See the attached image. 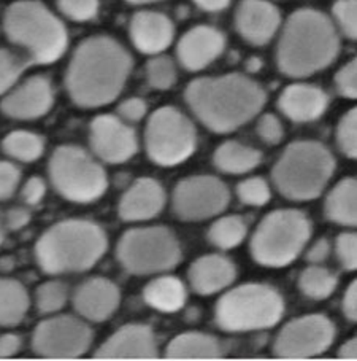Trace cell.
Returning a JSON list of instances; mask_svg holds the SVG:
<instances>
[{"label":"cell","mask_w":357,"mask_h":361,"mask_svg":"<svg viewBox=\"0 0 357 361\" xmlns=\"http://www.w3.org/2000/svg\"><path fill=\"white\" fill-rule=\"evenodd\" d=\"M299 288L311 300H325L337 288V277L325 267L311 266L299 277Z\"/></svg>","instance_id":"cell-31"},{"label":"cell","mask_w":357,"mask_h":361,"mask_svg":"<svg viewBox=\"0 0 357 361\" xmlns=\"http://www.w3.org/2000/svg\"><path fill=\"white\" fill-rule=\"evenodd\" d=\"M121 301L118 286L108 279L96 277L78 286L73 296L77 312L91 322H105L116 312Z\"/></svg>","instance_id":"cell-20"},{"label":"cell","mask_w":357,"mask_h":361,"mask_svg":"<svg viewBox=\"0 0 357 361\" xmlns=\"http://www.w3.org/2000/svg\"><path fill=\"white\" fill-rule=\"evenodd\" d=\"M92 344L91 328L70 315H61L35 328L32 347L43 358L70 360L84 355Z\"/></svg>","instance_id":"cell-12"},{"label":"cell","mask_w":357,"mask_h":361,"mask_svg":"<svg viewBox=\"0 0 357 361\" xmlns=\"http://www.w3.org/2000/svg\"><path fill=\"white\" fill-rule=\"evenodd\" d=\"M278 107L291 121L310 123L319 120L325 114L329 107V96L318 86L296 83L281 92Z\"/></svg>","instance_id":"cell-22"},{"label":"cell","mask_w":357,"mask_h":361,"mask_svg":"<svg viewBox=\"0 0 357 361\" xmlns=\"http://www.w3.org/2000/svg\"><path fill=\"white\" fill-rule=\"evenodd\" d=\"M246 231V223L240 216H224L210 228L208 239L211 244L223 248V250H230L245 239Z\"/></svg>","instance_id":"cell-32"},{"label":"cell","mask_w":357,"mask_h":361,"mask_svg":"<svg viewBox=\"0 0 357 361\" xmlns=\"http://www.w3.org/2000/svg\"><path fill=\"white\" fill-rule=\"evenodd\" d=\"M29 221H30V214L24 209H11L7 214V216H5V226L8 229H13V231L24 228Z\"/></svg>","instance_id":"cell-48"},{"label":"cell","mask_w":357,"mask_h":361,"mask_svg":"<svg viewBox=\"0 0 357 361\" xmlns=\"http://www.w3.org/2000/svg\"><path fill=\"white\" fill-rule=\"evenodd\" d=\"M89 142L92 152L105 163H126L139 150L135 130L121 118L100 115L94 118L89 128Z\"/></svg>","instance_id":"cell-15"},{"label":"cell","mask_w":357,"mask_h":361,"mask_svg":"<svg viewBox=\"0 0 357 361\" xmlns=\"http://www.w3.org/2000/svg\"><path fill=\"white\" fill-rule=\"evenodd\" d=\"M129 4L134 5H142V4H151V2H158V0H126Z\"/></svg>","instance_id":"cell-54"},{"label":"cell","mask_w":357,"mask_h":361,"mask_svg":"<svg viewBox=\"0 0 357 361\" xmlns=\"http://www.w3.org/2000/svg\"><path fill=\"white\" fill-rule=\"evenodd\" d=\"M225 39L221 30L211 26H196L181 37L178 59L186 71L199 72L223 54Z\"/></svg>","instance_id":"cell-19"},{"label":"cell","mask_w":357,"mask_h":361,"mask_svg":"<svg viewBox=\"0 0 357 361\" xmlns=\"http://www.w3.org/2000/svg\"><path fill=\"white\" fill-rule=\"evenodd\" d=\"M68 290L62 282H46L37 290L35 301L40 314H54L64 307Z\"/></svg>","instance_id":"cell-35"},{"label":"cell","mask_w":357,"mask_h":361,"mask_svg":"<svg viewBox=\"0 0 357 361\" xmlns=\"http://www.w3.org/2000/svg\"><path fill=\"white\" fill-rule=\"evenodd\" d=\"M281 13L267 0H242L235 11V27L248 43L262 47L278 32Z\"/></svg>","instance_id":"cell-17"},{"label":"cell","mask_w":357,"mask_h":361,"mask_svg":"<svg viewBox=\"0 0 357 361\" xmlns=\"http://www.w3.org/2000/svg\"><path fill=\"white\" fill-rule=\"evenodd\" d=\"M4 238H5V221L2 219V215H0V244L4 242Z\"/></svg>","instance_id":"cell-53"},{"label":"cell","mask_w":357,"mask_h":361,"mask_svg":"<svg viewBox=\"0 0 357 361\" xmlns=\"http://www.w3.org/2000/svg\"><path fill=\"white\" fill-rule=\"evenodd\" d=\"M99 0H58V7L68 20L84 23L96 18L99 11Z\"/></svg>","instance_id":"cell-39"},{"label":"cell","mask_w":357,"mask_h":361,"mask_svg":"<svg viewBox=\"0 0 357 361\" xmlns=\"http://www.w3.org/2000/svg\"><path fill=\"white\" fill-rule=\"evenodd\" d=\"M21 172L15 164L0 161V201L10 199L20 185Z\"/></svg>","instance_id":"cell-42"},{"label":"cell","mask_w":357,"mask_h":361,"mask_svg":"<svg viewBox=\"0 0 357 361\" xmlns=\"http://www.w3.org/2000/svg\"><path fill=\"white\" fill-rule=\"evenodd\" d=\"M143 296L148 306L164 314L178 312L184 307L187 300L184 283L180 279L170 276L159 277L148 283Z\"/></svg>","instance_id":"cell-26"},{"label":"cell","mask_w":357,"mask_h":361,"mask_svg":"<svg viewBox=\"0 0 357 361\" xmlns=\"http://www.w3.org/2000/svg\"><path fill=\"white\" fill-rule=\"evenodd\" d=\"M283 314L284 301L277 290L262 283H246L218 301L215 319L224 331L242 333L272 328Z\"/></svg>","instance_id":"cell-7"},{"label":"cell","mask_w":357,"mask_h":361,"mask_svg":"<svg viewBox=\"0 0 357 361\" xmlns=\"http://www.w3.org/2000/svg\"><path fill=\"white\" fill-rule=\"evenodd\" d=\"M258 134L268 145H275V143H280L283 140L284 129L277 116L272 114H265L261 116L258 123Z\"/></svg>","instance_id":"cell-43"},{"label":"cell","mask_w":357,"mask_h":361,"mask_svg":"<svg viewBox=\"0 0 357 361\" xmlns=\"http://www.w3.org/2000/svg\"><path fill=\"white\" fill-rule=\"evenodd\" d=\"M335 159L319 142H294L273 167L272 177L281 195L292 201L321 196L334 176Z\"/></svg>","instance_id":"cell-6"},{"label":"cell","mask_w":357,"mask_h":361,"mask_svg":"<svg viewBox=\"0 0 357 361\" xmlns=\"http://www.w3.org/2000/svg\"><path fill=\"white\" fill-rule=\"evenodd\" d=\"M229 190L221 180L197 176L181 180L173 192V210L181 220L199 221L211 219L227 207Z\"/></svg>","instance_id":"cell-14"},{"label":"cell","mask_w":357,"mask_h":361,"mask_svg":"<svg viewBox=\"0 0 357 361\" xmlns=\"http://www.w3.org/2000/svg\"><path fill=\"white\" fill-rule=\"evenodd\" d=\"M175 35L173 23L158 11H139L130 21V39L139 51L159 54L172 45Z\"/></svg>","instance_id":"cell-21"},{"label":"cell","mask_w":357,"mask_h":361,"mask_svg":"<svg viewBox=\"0 0 357 361\" xmlns=\"http://www.w3.org/2000/svg\"><path fill=\"white\" fill-rule=\"evenodd\" d=\"M338 357L342 360H356L357 358V341L356 338L344 342L340 350H338Z\"/></svg>","instance_id":"cell-51"},{"label":"cell","mask_w":357,"mask_h":361,"mask_svg":"<svg viewBox=\"0 0 357 361\" xmlns=\"http://www.w3.org/2000/svg\"><path fill=\"white\" fill-rule=\"evenodd\" d=\"M158 357L154 334L146 325L119 328L96 352V358L104 360H156Z\"/></svg>","instance_id":"cell-18"},{"label":"cell","mask_w":357,"mask_h":361,"mask_svg":"<svg viewBox=\"0 0 357 361\" xmlns=\"http://www.w3.org/2000/svg\"><path fill=\"white\" fill-rule=\"evenodd\" d=\"M335 339V326L324 315H305L281 329L273 352L280 358H311L324 353Z\"/></svg>","instance_id":"cell-13"},{"label":"cell","mask_w":357,"mask_h":361,"mask_svg":"<svg viewBox=\"0 0 357 361\" xmlns=\"http://www.w3.org/2000/svg\"><path fill=\"white\" fill-rule=\"evenodd\" d=\"M311 235V223L300 210H275L256 229L251 255L262 266L283 267L296 261Z\"/></svg>","instance_id":"cell-8"},{"label":"cell","mask_w":357,"mask_h":361,"mask_svg":"<svg viewBox=\"0 0 357 361\" xmlns=\"http://www.w3.org/2000/svg\"><path fill=\"white\" fill-rule=\"evenodd\" d=\"M335 86L338 92L346 99L357 97V61L353 59L344 64L335 75Z\"/></svg>","instance_id":"cell-41"},{"label":"cell","mask_w":357,"mask_h":361,"mask_svg":"<svg viewBox=\"0 0 357 361\" xmlns=\"http://www.w3.org/2000/svg\"><path fill=\"white\" fill-rule=\"evenodd\" d=\"M118 259L127 272L149 276L180 264L181 248L178 239L167 228L130 229L119 240Z\"/></svg>","instance_id":"cell-10"},{"label":"cell","mask_w":357,"mask_h":361,"mask_svg":"<svg viewBox=\"0 0 357 361\" xmlns=\"http://www.w3.org/2000/svg\"><path fill=\"white\" fill-rule=\"evenodd\" d=\"M213 161L221 172L238 176V173H246L256 169L262 161V153L240 142L229 140L218 147Z\"/></svg>","instance_id":"cell-27"},{"label":"cell","mask_w":357,"mask_h":361,"mask_svg":"<svg viewBox=\"0 0 357 361\" xmlns=\"http://www.w3.org/2000/svg\"><path fill=\"white\" fill-rule=\"evenodd\" d=\"M46 192V185L40 177H30L23 188V199L29 205H37Z\"/></svg>","instance_id":"cell-45"},{"label":"cell","mask_w":357,"mask_h":361,"mask_svg":"<svg viewBox=\"0 0 357 361\" xmlns=\"http://www.w3.org/2000/svg\"><path fill=\"white\" fill-rule=\"evenodd\" d=\"M54 104L51 82L46 77L35 75L26 80L7 94L0 110L15 120H37L46 115Z\"/></svg>","instance_id":"cell-16"},{"label":"cell","mask_w":357,"mask_h":361,"mask_svg":"<svg viewBox=\"0 0 357 361\" xmlns=\"http://www.w3.org/2000/svg\"><path fill=\"white\" fill-rule=\"evenodd\" d=\"M184 97L192 114L218 134L232 133L251 121L267 101L264 88L240 73L194 80Z\"/></svg>","instance_id":"cell-2"},{"label":"cell","mask_w":357,"mask_h":361,"mask_svg":"<svg viewBox=\"0 0 357 361\" xmlns=\"http://www.w3.org/2000/svg\"><path fill=\"white\" fill-rule=\"evenodd\" d=\"M337 142L344 157L357 158V110L351 109L338 123Z\"/></svg>","instance_id":"cell-36"},{"label":"cell","mask_w":357,"mask_h":361,"mask_svg":"<svg viewBox=\"0 0 357 361\" xmlns=\"http://www.w3.org/2000/svg\"><path fill=\"white\" fill-rule=\"evenodd\" d=\"M237 276L235 266L230 259L221 255H206L194 261L189 269L192 288L199 295L208 296L218 293L234 282Z\"/></svg>","instance_id":"cell-24"},{"label":"cell","mask_w":357,"mask_h":361,"mask_svg":"<svg viewBox=\"0 0 357 361\" xmlns=\"http://www.w3.org/2000/svg\"><path fill=\"white\" fill-rule=\"evenodd\" d=\"M334 16L343 35L349 40L357 39V0H337Z\"/></svg>","instance_id":"cell-38"},{"label":"cell","mask_w":357,"mask_h":361,"mask_svg":"<svg viewBox=\"0 0 357 361\" xmlns=\"http://www.w3.org/2000/svg\"><path fill=\"white\" fill-rule=\"evenodd\" d=\"M2 147L10 158L21 163H34L45 152V140L29 130H15L5 137Z\"/></svg>","instance_id":"cell-30"},{"label":"cell","mask_w":357,"mask_h":361,"mask_svg":"<svg viewBox=\"0 0 357 361\" xmlns=\"http://www.w3.org/2000/svg\"><path fill=\"white\" fill-rule=\"evenodd\" d=\"M246 66H248V71H249V72H258L259 68H261V61L253 58V59L248 61Z\"/></svg>","instance_id":"cell-52"},{"label":"cell","mask_w":357,"mask_h":361,"mask_svg":"<svg viewBox=\"0 0 357 361\" xmlns=\"http://www.w3.org/2000/svg\"><path fill=\"white\" fill-rule=\"evenodd\" d=\"M194 4L205 11H223L229 7L230 0H194Z\"/></svg>","instance_id":"cell-50"},{"label":"cell","mask_w":357,"mask_h":361,"mask_svg":"<svg viewBox=\"0 0 357 361\" xmlns=\"http://www.w3.org/2000/svg\"><path fill=\"white\" fill-rule=\"evenodd\" d=\"M5 34L11 43L24 48L29 61L51 64L65 53L68 35L65 26L37 0H20L11 4L4 18Z\"/></svg>","instance_id":"cell-5"},{"label":"cell","mask_w":357,"mask_h":361,"mask_svg":"<svg viewBox=\"0 0 357 361\" xmlns=\"http://www.w3.org/2000/svg\"><path fill=\"white\" fill-rule=\"evenodd\" d=\"M237 195L243 204L248 205H264L270 201V188L264 178L253 177L242 182L237 186Z\"/></svg>","instance_id":"cell-37"},{"label":"cell","mask_w":357,"mask_h":361,"mask_svg":"<svg viewBox=\"0 0 357 361\" xmlns=\"http://www.w3.org/2000/svg\"><path fill=\"white\" fill-rule=\"evenodd\" d=\"M340 51L337 27L322 11L302 8L286 21L277 48L280 71L287 77H310L335 61Z\"/></svg>","instance_id":"cell-3"},{"label":"cell","mask_w":357,"mask_h":361,"mask_svg":"<svg viewBox=\"0 0 357 361\" xmlns=\"http://www.w3.org/2000/svg\"><path fill=\"white\" fill-rule=\"evenodd\" d=\"M356 178L346 177L337 183L325 201V215L332 221L343 226H356L357 204H356Z\"/></svg>","instance_id":"cell-28"},{"label":"cell","mask_w":357,"mask_h":361,"mask_svg":"<svg viewBox=\"0 0 357 361\" xmlns=\"http://www.w3.org/2000/svg\"><path fill=\"white\" fill-rule=\"evenodd\" d=\"M165 357L168 360H218L223 357V350L213 336L184 333L168 344Z\"/></svg>","instance_id":"cell-25"},{"label":"cell","mask_w":357,"mask_h":361,"mask_svg":"<svg viewBox=\"0 0 357 361\" xmlns=\"http://www.w3.org/2000/svg\"><path fill=\"white\" fill-rule=\"evenodd\" d=\"M132 71V58L121 43L105 35L86 39L73 53L65 86L72 101L97 109L121 94Z\"/></svg>","instance_id":"cell-1"},{"label":"cell","mask_w":357,"mask_h":361,"mask_svg":"<svg viewBox=\"0 0 357 361\" xmlns=\"http://www.w3.org/2000/svg\"><path fill=\"white\" fill-rule=\"evenodd\" d=\"M29 62L10 49H0V94L13 88Z\"/></svg>","instance_id":"cell-34"},{"label":"cell","mask_w":357,"mask_h":361,"mask_svg":"<svg viewBox=\"0 0 357 361\" xmlns=\"http://www.w3.org/2000/svg\"><path fill=\"white\" fill-rule=\"evenodd\" d=\"M165 204V192L154 178L143 177L124 192L119 202V216L127 221L154 219Z\"/></svg>","instance_id":"cell-23"},{"label":"cell","mask_w":357,"mask_h":361,"mask_svg":"<svg viewBox=\"0 0 357 361\" xmlns=\"http://www.w3.org/2000/svg\"><path fill=\"white\" fill-rule=\"evenodd\" d=\"M337 255L346 271L357 269V238L354 233H343L337 238Z\"/></svg>","instance_id":"cell-40"},{"label":"cell","mask_w":357,"mask_h":361,"mask_svg":"<svg viewBox=\"0 0 357 361\" xmlns=\"http://www.w3.org/2000/svg\"><path fill=\"white\" fill-rule=\"evenodd\" d=\"M330 253V245H329V240L327 239H319L318 242H315V245H313L308 253H306V259L310 261V263H322L325 261V258L329 257Z\"/></svg>","instance_id":"cell-49"},{"label":"cell","mask_w":357,"mask_h":361,"mask_svg":"<svg viewBox=\"0 0 357 361\" xmlns=\"http://www.w3.org/2000/svg\"><path fill=\"white\" fill-rule=\"evenodd\" d=\"M108 247L105 231L87 220L58 223L37 242V263L46 274H70L91 269Z\"/></svg>","instance_id":"cell-4"},{"label":"cell","mask_w":357,"mask_h":361,"mask_svg":"<svg viewBox=\"0 0 357 361\" xmlns=\"http://www.w3.org/2000/svg\"><path fill=\"white\" fill-rule=\"evenodd\" d=\"M21 350V339L16 334L0 336V358H10Z\"/></svg>","instance_id":"cell-47"},{"label":"cell","mask_w":357,"mask_h":361,"mask_svg":"<svg viewBox=\"0 0 357 361\" xmlns=\"http://www.w3.org/2000/svg\"><path fill=\"white\" fill-rule=\"evenodd\" d=\"M343 314L349 322L357 320V282L356 280L348 286L346 293H344Z\"/></svg>","instance_id":"cell-46"},{"label":"cell","mask_w":357,"mask_h":361,"mask_svg":"<svg viewBox=\"0 0 357 361\" xmlns=\"http://www.w3.org/2000/svg\"><path fill=\"white\" fill-rule=\"evenodd\" d=\"M145 143L148 158L159 166H177L192 157L197 133L192 121L175 107H162L149 116Z\"/></svg>","instance_id":"cell-11"},{"label":"cell","mask_w":357,"mask_h":361,"mask_svg":"<svg viewBox=\"0 0 357 361\" xmlns=\"http://www.w3.org/2000/svg\"><path fill=\"white\" fill-rule=\"evenodd\" d=\"M49 178L62 197L72 202H92L104 196L108 178L104 167L83 148L59 147L49 159Z\"/></svg>","instance_id":"cell-9"},{"label":"cell","mask_w":357,"mask_h":361,"mask_svg":"<svg viewBox=\"0 0 357 361\" xmlns=\"http://www.w3.org/2000/svg\"><path fill=\"white\" fill-rule=\"evenodd\" d=\"M27 310L29 296L23 283L13 279H0V326L20 325Z\"/></svg>","instance_id":"cell-29"},{"label":"cell","mask_w":357,"mask_h":361,"mask_svg":"<svg viewBox=\"0 0 357 361\" xmlns=\"http://www.w3.org/2000/svg\"><path fill=\"white\" fill-rule=\"evenodd\" d=\"M146 78L149 86L156 90H170L177 83V67L165 54H154L146 64Z\"/></svg>","instance_id":"cell-33"},{"label":"cell","mask_w":357,"mask_h":361,"mask_svg":"<svg viewBox=\"0 0 357 361\" xmlns=\"http://www.w3.org/2000/svg\"><path fill=\"white\" fill-rule=\"evenodd\" d=\"M146 110H148L146 102L143 101V99L132 97V99H127V101L119 104L118 114L123 118V120L135 123V121H140L142 118L146 115Z\"/></svg>","instance_id":"cell-44"}]
</instances>
